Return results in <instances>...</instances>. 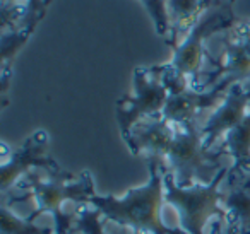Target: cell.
I'll list each match as a JSON object with an SVG mask.
<instances>
[{"instance_id":"obj_1","label":"cell","mask_w":250,"mask_h":234,"mask_svg":"<svg viewBox=\"0 0 250 234\" xmlns=\"http://www.w3.org/2000/svg\"><path fill=\"white\" fill-rule=\"evenodd\" d=\"M146 183L134 186L122 196H87L86 205L100 210L106 220L139 234H182L180 229L168 226L165 220V168L158 161H147Z\"/></svg>"},{"instance_id":"obj_3","label":"cell","mask_w":250,"mask_h":234,"mask_svg":"<svg viewBox=\"0 0 250 234\" xmlns=\"http://www.w3.org/2000/svg\"><path fill=\"white\" fill-rule=\"evenodd\" d=\"M228 175L229 164H226L209 183L180 186L165 169V203L173 210L182 233L209 234L214 220L225 222V185Z\"/></svg>"},{"instance_id":"obj_20","label":"cell","mask_w":250,"mask_h":234,"mask_svg":"<svg viewBox=\"0 0 250 234\" xmlns=\"http://www.w3.org/2000/svg\"><path fill=\"white\" fill-rule=\"evenodd\" d=\"M125 234H139V233H134V231H127V229H125Z\"/></svg>"},{"instance_id":"obj_17","label":"cell","mask_w":250,"mask_h":234,"mask_svg":"<svg viewBox=\"0 0 250 234\" xmlns=\"http://www.w3.org/2000/svg\"><path fill=\"white\" fill-rule=\"evenodd\" d=\"M228 33L250 52V19H236Z\"/></svg>"},{"instance_id":"obj_10","label":"cell","mask_w":250,"mask_h":234,"mask_svg":"<svg viewBox=\"0 0 250 234\" xmlns=\"http://www.w3.org/2000/svg\"><path fill=\"white\" fill-rule=\"evenodd\" d=\"M175 134L177 125L160 117L137 123L124 138V142L134 156H141L146 161H158L163 164L175 140Z\"/></svg>"},{"instance_id":"obj_2","label":"cell","mask_w":250,"mask_h":234,"mask_svg":"<svg viewBox=\"0 0 250 234\" xmlns=\"http://www.w3.org/2000/svg\"><path fill=\"white\" fill-rule=\"evenodd\" d=\"M18 188L31 196L35 203V210L29 215H52L55 234H70L76 231V220L83 207L69 210V205H86L87 196L94 193L93 178L87 171L74 176L60 168L50 169L45 176L33 171L19 183Z\"/></svg>"},{"instance_id":"obj_22","label":"cell","mask_w":250,"mask_h":234,"mask_svg":"<svg viewBox=\"0 0 250 234\" xmlns=\"http://www.w3.org/2000/svg\"><path fill=\"white\" fill-rule=\"evenodd\" d=\"M231 229H233V227H231ZM231 234H236V233H235V229H233V233H231Z\"/></svg>"},{"instance_id":"obj_16","label":"cell","mask_w":250,"mask_h":234,"mask_svg":"<svg viewBox=\"0 0 250 234\" xmlns=\"http://www.w3.org/2000/svg\"><path fill=\"white\" fill-rule=\"evenodd\" d=\"M141 4L144 5V9H146V12L149 14V18L153 19L156 33L160 36H163L165 41H168L171 35V29H170V22H168L165 0H141Z\"/></svg>"},{"instance_id":"obj_5","label":"cell","mask_w":250,"mask_h":234,"mask_svg":"<svg viewBox=\"0 0 250 234\" xmlns=\"http://www.w3.org/2000/svg\"><path fill=\"white\" fill-rule=\"evenodd\" d=\"M231 9L233 5H221V2L212 9H209L202 16L201 21L190 29V33L177 46L171 48L173 55L168 62L170 69L184 76L185 79H188L194 86L204 87L202 70H204L206 60L211 62V57L206 50V41L211 36L225 33L226 29H229L235 24L238 18H235Z\"/></svg>"},{"instance_id":"obj_15","label":"cell","mask_w":250,"mask_h":234,"mask_svg":"<svg viewBox=\"0 0 250 234\" xmlns=\"http://www.w3.org/2000/svg\"><path fill=\"white\" fill-rule=\"evenodd\" d=\"M104 217L100 210L91 205H84L79 210V215L76 220V233L79 234H108L104 227Z\"/></svg>"},{"instance_id":"obj_8","label":"cell","mask_w":250,"mask_h":234,"mask_svg":"<svg viewBox=\"0 0 250 234\" xmlns=\"http://www.w3.org/2000/svg\"><path fill=\"white\" fill-rule=\"evenodd\" d=\"M46 145H48V135L46 132L38 130L18 151H12L11 156H4L0 169V188L4 195L9 190L18 188L19 183L36 169L50 171L59 168V164L46 156Z\"/></svg>"},{"instance_id":"obj_7","label":"cell","mask_w":250,"mask_h":234,"mask_svg":"<svg viewBox=\"0 0 250 234\" xmlns=\"http://www.w3.org/2000/svg\"><path fill=\"white\" fill-rule=\"evenodd\" d=\"M163 79L170 93L163 118L175 125L202 121L221 103L228 89L233 86L229 80L223 79L208 87H197L184 76L170 69L168 63H165Z\"/></svg>"},{"instance_id":"obj_11","label":"cell","mask_w":250,"mask_h":234,"mask_svg":"<svg viewBox=\"0 0 250 234\" xmlns=\"http://www.w3.org/2000/svg\"><path fill=\"white\" fill-rule=\"evenodd\" d=\"M225 214V222L236 234H250V175H228Z\"/></svg>"},{"instance_id":"obj_6","label":"cell","mask_w":250,"mask_h":234,"mask_svg":"<svg viewBox=\"0 0 250 234\" xmlns=\"http://www.w3.org/2000/svg\"><path fill=\"white\" fill-rule=\"evenodd\" d=\"M163 72L165 65L134 69L132 93L117 101V123L122 138L127 137L141 121L163 117L170 96Z\"/></svg>"},{"instance_id":"obj_14","label":"cell","mask_w":250,"mask_h":234,"mask_svg":"<svg viewBox=\"0 0 250 234\" xmlns=\"http://www.w3.org/2000/svg\"><path fill=\"white\" fill-rule=\"evenodd\" d=\"M38 217L35 215H18L14 209L9 205H2V215H0V227L2 234H55L45 227L38 226Z\"/></svg>"},{"instance_id":"obj_21","label":"cell","mask_w":250,"mask_h":234,"mask_svg":"<svg viewBox=\"0 0 250 234\" xmlns=\"http://www.w3.org/2000/svg\"><path fill=\"white\" fill-rule=\"evenodd\" d=\"M235 2H236V0H228V4H229V5H233Z\"/></svg>"},{"instance_id":"obj_9","label":"cell","mask_w":250,"mask_h":234,"mask_svg":"<svg viewBox=\"0 0 250 234\" xmlns=\"http://www.w3.org/2000/svg\"><path fill=\"white\" fill-rule=\"evenodd\" d=\"M250 111V86L233 84L223 101L201 121L206 147L216 151L221 140Z\"/></svg>"},{"instance_id":"obj_13","label":"cell","mask_w":250,"mask_h":234,"mask_svg":"<svg viewBox=\"0 0 250 234\" xmlns=\"http://www.w3.org/2000/svg\"><path fill=\"white\" fill-rule=\"evenodd\" d=\"M214 152L229 162V175H250V111L226 134Z\"/></svg>"},{"instance_id":"obj_12","label":"cell","mask_w":250,"mask_h":234,"mask_svg":"<svg viewBox=\"0 0 250 234\" xmlns=\"http://www.w3.org/2000/svg\"><path fill=\"white\" fill-rule=\"evenodd\" d=\"M218 0H165L168 22H170L171 35L168 45L177 46L190 29L202 19V16L214 7Z\"/></svg>"},{"instance_id":"obj_4","label":"cell","mask_w":250,"mask_h":234,"mask_svg":"<svg viewBox=\"0 0 250 234\" xmlns=\"http://www.w3.org/2000/svg\"><path fill=\"white\" fill-rule=\"evenodd\" d=\"M226 164L229 162L223 156L206 147L201 121L177 125L175 140L163 162L177 185L209 183Z\"/></svg>"},{"instance_id":"obj_18","label":"cell","mask_w":250,"mask_h":234,"mask_svg":"<svg viewBox=\"0 0 250 234\" xmlns=\"http://www.w3.org/2000/svg\"><path fill=\"white\" fill-rule=\"evenodd\" d=\"M225 229H226V224L223 222V220H219V222H216L214 226H212L211 233L209 234H225ZM184 234V233H182Z\"/></svg>"},{"instance_id":"obj_19","label":"cell","mask_w":250,"mask_h":234,"mask_svg":"<svg viewBox=\"0 0 250 234\" xmlns=\"http://www.w3.org/2000/svg\"><path fill=\"white\" fill-rule=\"evenodd\" d=\"M226 224V222H225ZM233 233V229H231V227H229L228 226V224H226V229H225V234H231Z\"/></svg>"}]
</instances>
